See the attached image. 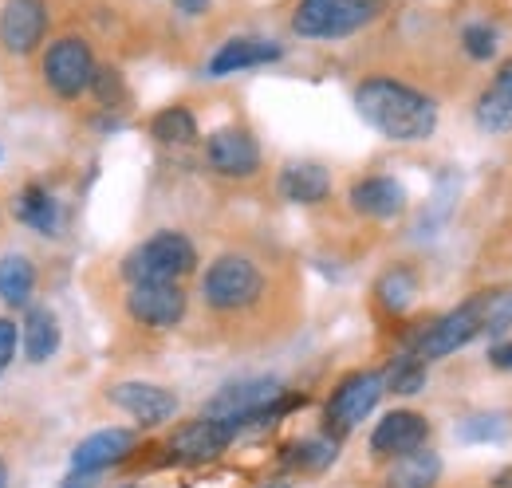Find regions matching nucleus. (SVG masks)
<instances>
[{"mask_svg":"<svg viewBox=\"0 0 512 488\" xmlns=\"http://www.w3.org/2000/svg\"><path fill=\"white\" fill-rule=\"evenodd\" d=\"M386 488H438L442 485V457L426 445L410 449V453H398L390 457L386 465Z\"/></svg>","mask_w":512,"mask_h":488,"instance_id":"6ab92c4d","label":"nucleus"},{"mask_svg":"<svg viewBox=\"0 0 512 488\" xmlns=\"http://www.w3.org/2000/svg\"><path fill=\"white\" fill-rule=\"evenodd\" d=\"M280 193L296 205H320L331 197V170L320 162H288L280 170Z\"/></svg>","mask_w":512,"mask_h":488,"instance_id":"aec40b11","label":"nucleus"},{"mask_svg":"<svg viewBox=\"0 0 512 488\" xmlns=\"http://www.w3.org/2000/svg\"><path fill=\"white\" fill-rule=\"evenodd\" d=\"M20 339H24V359L28 363H48L60 351V323H56V315L48 307H32L24 315Z\"/></svg>","mask_w":512,"mask_h":488,"instance_id":"412c9836","label":"nucleus"},{"mask_svg":"<svg viewBox=\"0 0 512 488\" xmlns=\"http://www.w3.org/2000/svg\"><path fill=\"white\" fill-rule=\"evenodd\" d=\"M95 63L99 60H95L91 44H87L83 36L67 32V36H60V40H52V44H48L40 71H44V83H48V91H52L56 99L75 103V99L87 91Z\"/></svg>","mask_w":512,"mask_h":488,"instance_id":"0eeeda50","label":"nucleus"},{"mask_svg":"<svg viewBox=\"0 0 512 488\" xmlns=\"http://www.w3.org/2000/svg\"><path fill=\"white\" fill-rule=\"evenodd\" d=\"M383 382L390 394H398V398H406V394H418L422 386H426V359H418L414 351L410 355H402V359H394L390 370H383Z\"/></svg>","mask_w":512,"mask_h":488,"instance_id":"a878e982","label":"nucleus"},{"mask_svg":"<svg viewBox=\"0 0 512 488\" xmlns=\"http://www.w3.org/2000/svg\"><path fill=\"white\" fill-rule=\"evenodd\" d=\"M375 296H379V304H383L386 311L402 315L406 307L414 304V296H418V276H414L406 264H394V268H386L383 276H379Z\"/></svg>","mask_w":512,"mask_h":488,"instance_id":"b1692460","label":"nucleus"},{"mask_svg":"<svg viewBox=\"0 0 512 488\" xmlns=\"http://www.w3.org/2000/svg\"><path fill=\"white\" fill-rule=\"evenodd\" d=\"M386 394L383 370H351L323 406V426L331 437H347L367 414H375L379 398Z\"/></svg>","mask_w":512,"mask_h":488,"instance_id":"423d86ee","label":"nucleus"},{"mask_svg":"<svg viewBox=\"0 0 512 488\" xmlns=\"http://www.w3.org/2000/svg\"><path fill=\"white\" fill-rule=\"evenodd\" d=\"M473 119L485 134H509L512 130V56L501 60V67L493 71V83L481 91Z\"/></svg>","mask_w":512,"mask_h":488,"instance_id":"a211bd4d","label":"nucleus"},{"mask_svg":"<svg viewBox=\"0 0 512 488\" xmlns=\"http://www.w3.org/2000/svg\"><path fill=\"white\" fill-rule=\"evenodd\" d=\"M512 433V422L505 414H473L457 426V437L469 441V445H485V441H501Z\"/></svg>","mask_w":512,"mask_h":488,"instance_id":"cd10ccee","label":"nucleus"},{"mask_svg":"<svg viewBox=\"0 0 512 488\" xmlns=\"http://www.w3.org/2000/svg\"><path fill=\"white\" fill-rule=\"evenodd\" d=\"M107 398H111L119 410H127L142 429L166 426V422L178 414V406H182L174 390H166V386H158V382H142V378H130V382L111 386Z\"/></svg>","mask_w":512,"mask_h":488,"instance_id":"9b49d317","label":"nucleus"},{"mask_svg":"<svg viewBox=\"0 0 512 488\" xmlns=\"http://www.w3.org/2000/svg\"><path fill=\"white\" fill-rule=\"evenodd\" d=\"M16 221L28 225L32 233H44V237H56L60 233V205L48 189L40 185H28L20 197H16Z\"/></svg>","mask_w":512,"mask_h":488,"instance_id":"5701e85b","label":"nucleus"},{"mask_svg":"<svg viewBox=\"0 0 512 488\" xmlns=\"http://www.w3.org/2000/svg\"><path fill=\"white\" fill-rule=\"evenodd\" d=\"M150 134L162 142V146H186L197 138V119H193L190 107H162L154 119H150Z\"/></svg>","mask_w":512,"mask_h":488,"instance_id":"393cba45","label":"nucleus"},{"mask_svg":"<svg viewBox=\"0 0 512 488\" xmlns=\"http://www.w3.org/2000/svg\"><path fill=\"white\" fill-rule=\"evenodd\" d=\"M485 300H489V296H477V300H469V304L446 311L442 319H434V323L418 335L414 355L426 359V363H434V359H449L453 351H461L469 339H477V335L485 331Z\"/></svg>","mask_w":512,"mask_h":488,"instance_id":"6e6552de","label":"nucleus"},{"mask_svg":"<svg viewBox=\"0 0 512 488\" xmlns=\"http://www.w3.org/2000/svg\"><path fill=\"white\" fill-rule=\"evenodd\" d=\"M264 488H288V485H264Z\"/></svg>","mask_w":512,"mask_h":488,"instance_id":"e433bc0d","label":"nucleus"},{"mask_svg":"<svg viewBox=\"0 0 512 488\" xmlns=\"http://www.w3.org/2000/svg\"><path fill=\"white\" fill-rule=\"evenodd\" d=\"M383 12V0H300L292 32L300 40H347Z\"/></svg>","mask_w":512,"mask_h":488,"instance_id":"39448f33","label":"nucleus"},{"mask_svg":"<svg viewBox=\"0 0 512 488\" xmlns=\"http://www.w3.org/2000/svg\"><path fill=\"white\" fill-rule=\"evenodd\" d=\"M512 327V292H493L485 300V331L501 335Z\"/></svg>","mask_w":512,"mask_h":488,"instance_id":"7c9ffc66","label":"nucleus"},{"mask_svg":"<svg viewBox=\"0 0 512 488\" xmlns=\"http://www.w3.org/2000/svg\"><path fill=\"white\" fill-rule=\"evenodd\" d=\"M489 363L497 366V370H509L512 374V343H497V347L489 351Z\"/></svg>","mask_w":512,"mask_h":488,"instance_id":"473e14b6","label":"nucleus"},{"mask_svg":"<svg viewBox=\"0 0 512 488\" xmlns=\"http://www.w3.org/2000/svg\"><path fill=\"white\" fill-rule=\"evenodd\" d=\"M233 437H237V429L233 426H225V422L201 414V418H190V422H182V426L174 429L170 441H166V449H170V457H178V461L201 465V461L221 457V453L229 449Z\"/></svg>","mask_w":512,"mask_h":488,"instance_id":"ddd939ff","label":"nucleus"},{"mask_svg":"<svg viewBox=\"0 0 512 488\" xmlns=\"http://www.w3.org/2000/svg\"><path fill=\"white\" fill-rule=\"evenodd\" d=\"M32 292H36V264L24 252L0 256V304L28 307Z\"/></svg>","mask_w":512,"mask_h":488,"instance_id":"4be33fe9","label":"nucleus"},{"mask_svg":"<svg viewBox=\"0 0 512 488\" xmlns=\"http://www.w3.org/2000/svg\"><path fill=\"white\" fill-rule=\"evenodd\" d=\"M355 111L390 142H426L434 138L442 119V107L434 95L394 75H367L355 87Z\"/></svg>","mask_w":512,"mask_h":488,"instance_id":"f257e3e1","label":"nucleus"},{"mask_svg":"<svg viewBox=\"0 0 512 488\" xmlns=\"http://www.w3.org/2000/svg\"><path fill=\"white\" fill-rule=\"evenodd\" d=\"M296 402H304V398H288L280 378H241V382H225L205 402L201 414H209V418H217V422H225V426H233L241 433L245 426L280 418Z\"/></svg>","mask_w":512,"mask_h":488,"instance_id":"7ed1b4c3","label":"nucleus"},{"mask_svg":"<svg viewBox=\"0 0 512 488\" xmlns=\"http://www.w3.org/2000/svg\"><path fill=\"white\" fill-rule=\"evenodd\" d=\"M134 445H138V433L134 429H99V433H91V437H83L79 445H75V453H71V473L75 477H87V473H99V469H111V465H119L123 457L134 453Z\"/></svg>","mask_w":512,"mask_h":488,"instance_id":"4468645a","label":"nucleus"},{"mask_svg":"<svg viewBox=\"0 0 512 488\" xmlns=\"http://www.w3.org/2000/svg\"><path fill=\"white\" fill-rule=\"evenodd\" d=\"M268 296V276L245 252H221L201 276V304L213 315H245Z\"/></svg>","mask_w":512,"mask_h":488,"instance_id":"f03ea898","label":"nucleus"},{"mask_svg":"<svg viewBox=\"0 0 512 488\" xmlns=\"http://www.w3.org/2000/svg\"><path fill=\"white\" fill-rule=\"evenodd\" d=\"M197 268V248L186 233L162 229L142 244H134L123 256V280L127 284H150V280H182Z\"/></svg>","mask_w":512,"mask_h":488,"instance_id":"20e7f679","label":"nucleus"},{"mask_svg":"<svg viewBox=\"0 0 512 488\" xmlns=\"http://www.w3.org/2000/svg\"><path fill=\"white\" fill-rule=\"evenodd\" d=\"M347 201L367 221H390V217H398L406 209V185L398 178H386V174H371V178L351 185Z\"/></svg>","mask_w":512,"mask_h":488,"instance_id":"dca6fc26","label":"nucleus"},{"mask_svg":"<svg viewBox=\"0 0 512 488\" xmlns=\"http://www.w3.org/2000/svg\"><path fill=\"white\" fill-rule=\"evenodd\" d=\"M87 91H91V99H95L99 107H119V103L127 99V79H123L119 67H111V63H95Z\"/></svg>","mask_w":512,"mask_h":488,"instance_id":"bb28decb","label":"nucleus"},{"mask_svg":"<svg viewBox=\"0 0 512 488\" xmlns=\"http://www.w3.org/2000/svg\"><path fill=\"white\" fill-rule=\"evenodd\" d=\"M48 36V0H4L0 8V48L12 56H32Z\"/></svg>","mask_w":512,"mask_h":488,"instance_id":"f8f14e48","label":"nucleus"},{"mask_svg":"<svg viewBox=\"0 0 512 488\" xmlns=\"http://www.w3.org/2000/svg\"><path fill=\"white\" fill-rule=\"evenodd\" d=\"M493 488H512V465H509V469H501V473L493 477Z\"/></svg>","mask_w":512,"mask_h":488,"instance_id":"f704fd0d","label":"nucleus"},{"mask_svg":"<svg viewBox=\"0 0 512 488\" xmlns=\"http://www.w3.org/2000/svg\"><path fill=\"white\" fill-rule=\"evenodd\" d=\"M284 60V48L276 40L264 36H233L229 44H221L209 60V75H233V71H249V67H264V63Z\"/></svg>","mask_w":512,"mask_h":488,"instance_id":"f3484780","label":"nucleus"},{"mask_svg":"<svg viewBox=\"0 0 512 488\" xmlns=\"http://www.w3.org/2000/svg\"><path fill=\"white\" fill-rule=\"evenodd\" d=\"M209 4H213V0H174V8H178V12H186V16H201V12H209Z\"/></svg>","mask_w":512,"mask_h":488,"instance_id":"72a5a7b5","label":"nucleus"},{"mask_svg":"<svg viewBox=\"0 0 512 488\" xmlns=\"http://www.w3.org/2000/svg\"><path fill=\"white\" fill-rule=\"evenodd\" d=\"M205 166L221 178L245 182V178L260 174L264 154H260V142L249 126H221L205 138Z\"/></svg>","mask_w":512,"mask_h":488,"instance_id":"9d476101","label":"nucleus"},{"mask_svg":"<svg viewBox=\"0 0 512 488\" xmlns=\"http://www.w3.org/2000/svg\"><path fill=\"white\" fill-rule=\"evenodd\" d=\"M123 304H127V315L138 327L170 331L186 319L190 296H186L182 280H150V284H130Z\"/></svg>","mask_w":512,"mask_h":488,"instance_id":"1a4fd4ad","label":"nucleus"},{"mask_svg":"<svg viewBox=\"0 0 512 488\" xmlns=\"http://www.w3.org/2000/svg\"><path fill=\"white\" fill-rule=\"evenodd\" d=\"M16 355V319H0V370Z\"/></svg>","mask_w":512,"mask_h":488,"instance_id":"2f4dec72","label":"nucleus"},{"mask_svg":"<svg viewBox=\"0 0 512 488\" xmlns=\"http://www.w3.org/2000/svg\"><path fill=\"white\" fill-rule=\"evenodd\" d=\"M339 457V445L335 437H312V441H296L292 449V465L304 469V473H323L331 461Z\"/></svg>","mask_w":512,"mask_h":488,"instance_id":"c85d7f7f","label":"nucleus"},{"mask_svg":"<svg viewBox=\"0 0 512 488\" xmlns=\"http://www.w3.org/2000/svg\"><path fill=\"white\" fill-rule=\"evenodd\" d=\"M0 488H8V469H4V461H0Z\"/></svg>","mask_w":512,"mask_h":488,"instance_id":"c9c22d12","label":"nucleus"},{"mask_svg":"<svg viewBox=\"0 0 512 488\" xmlns=\"http://www.w3.org/2000/svg\"><path fill=\"white\" fill-rule=\"evenodd\" d=\"M461 48L473 56V60H493L497 56V32L489 24H469L461 32Z\"/></svg>","mask_w":512,"mask_h":488,"instance_id":"c756f323","label":"nucleus"},{"mask_svg":"<svg viewBox=\"0 0 512 488\" xmlns=\"http://www.w3.org/2000/svg\"><path fill=\"white\" fill-rule=\"evenodd\" d=\"M426 441H430L426 414H418V410H390V414L379 418V426L371 433V453L390 461V457L410 453V449H418Z\"/></svg>","mask_w":512,"mask_h":488,"instance_id":"2eb2a0df","label":"nucleus"}]
</instances>
